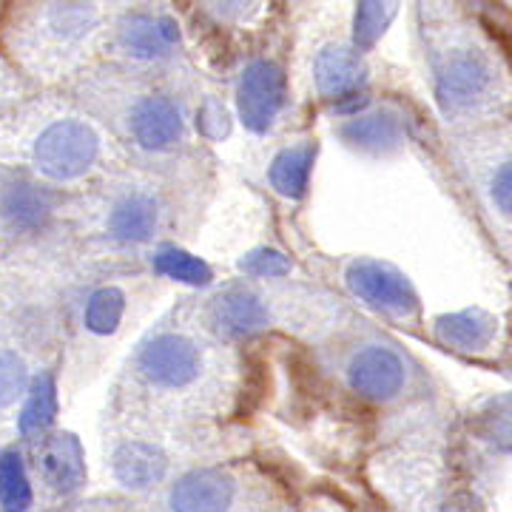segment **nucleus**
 <instances>
[{
	"instance_id": "1",
	"label": "nucleus",
	"mask_w": 512,
	"mask_h": 512,
	"mask_svg": "<svg viewBox=\"0 0 512 512\" xmlns=\"http://www.w3.org/2000/svg\"><path fill=\"white\" fill-rule=\"evenodd\" d=\"M97 134L80 120H60L49 126L35 146V163L52 180H74L97 160Z\"/></svg>"
},
{
	"instance_id": "2",
	"label": "nucleus",
	"mask_w": 512,
	"mask_h": 512,
	"mask_svg": "<svg viewBox=\"0 0 512 512\" xmlns=\"http://www.w3.org/2000/svg\"><path fill=\"white\" fill-rule=\"evenodd\" d=\"M285 103V74L276 63L256 60L239 77V117L256 134L268 131Z\"/></svg>"
},
{
	"instance_id": "3",
	"label": "nucleus",
	"mask_w": 512,
	"mask_h": 512,
	"mask_svg": "<svg viewBox=\"0 0 512 512\" xmlns=\"http://www.w3.org/2000/svg\"><path fill=\"white\" fill-rule=\"evenodd\" d=\"M490 83H493V69L487 57L478 55L476 49H461L441 63L436 94L444 111L470 109L476 100L487 94Z\"/></svg>"
},
{
	"instance_id": "4",
	"label": "nucleus",
	"mask_w": 512,
	"mask_h": 512,
	"mask_svg": "<svg viewBox=\"0 0 512 512\" xmlns=\"http://www.w3.org/2000/svg\"><path fill=\"white\" fill-rule=\"evenodd\" d=\"M348 285L356 296H362L376 308L393 313L416 311V293L410 282L384 262H373V259L353 262L348 268Z\"/></svg>"
},
{
	"instance_id": "5",
	"label": "nucleus",
	"mask_w": 512,
	"mask_h": 512,
	"mask_svg": "<svg viewBox=\"0 0 512 512\" xmlns=\"http://www.w3.org/2000/svg\"><path fill=\"white\" fill-rule=\"evenodd\" d=\"M140 367L154 384L183 387L200 373V353L194 348V342L165 333L154 342H148V348L140 353Z\"/></svg>"
},
{
	"instance_id": "6",
	"label": "nucleus",
	"mask_w": 512,
	"mask_h": 512,
	"mask_svg": "<svg viewBox=\"0 0 512 512\" xmlns=\"http://www.w3.org/2000/svg\"><path fill=\"white\" fill-rule=\"evenodd\" d=\"M350 384L367 399H393L404 384L402 359L384 348H367L350 362Z\"/></svg>"
},
{
	"instance_id": "7",
	"label": "nucleus",
	"mask_w": 512,
	"mask_h": 512,
	"mask_svg": "<svg viewBox=\"0 0 512 512\" xmlns=\"http://www.w3.org/2000/svg\"><path fill=\"white\" fill-rule=\"evenodd\" d=\"M211 325L228 339H242L268 325V308L248 288H228L211 305Z\"/></svg>"
},
{
	"instance_id": "8",
	"label": "nucleus",
	"mask_w": 512,
	"mask_h": 512,
	"mask_svg": "<svg viewBox=\"0 0 512 512\" xmlns=\"http://www.w3.org/2000/svg\"><path fill=\"white\" fill-rule=\"evenodd\" d=\"M234 498L231 478L217 470H194L183 476L171 490L174 512H225Z\"/></svg>"
},
{
	"instance_id": "9",
	"label": "nucleus",
	"mask_w": 512,
	"mask_h": 512,
	"mask_svg": "<svg viewBox=\"0 0 512 512\" xmlns=\"http://www.w3.org/2000/svg\"><path fill=\"white\" fill-rule=\"evenodd\" d=\"M37 467L57 493H74L86 484L83 447L72 433H60V436L43 441V447L37 453Z\"/></svg>"
},
{
	"instance_id": "10",
	"label": "nucleus",
	"mask_w": 512,
	"mask_h": 512,
	"mask_svg": "<svg viewBox=\"0 0 512 512\" xmlns=\"http://www.w3.org/2000/svg\"><path fill=\"white\" fill-rule=\"evenodd\" d=\"M131 128L140 146L168 148L171 143H177L183 131V120L168 97H146L137 103V109L131 114Z\"/></svg>"
},
{
	"instance_id": "11",
	"label": "nucleus",
	"mask_w": 512,
	"mask_h": 512,
	"mask_svg": "<svg viewBox=\"0 0 512 512\" xmlns=\"http://www.w3.org/2000/svg\"><path fill=\"white\" fill-rule=\"evenodd\" d=\"M316 86L325 97H342L362 86L365 80V63L356 52L345 46H328L316 57Z\"/></svg>"
},
{
	"instance_id": "12",
	"label": "nucleus",
	"mask_w": 512,
	"mask_h": 512,
	"mask_svg": "<svg viewBox=\"0 0 512 512\" xmlns=\"http://www.w3.org/2000/svg\"><path fill=\"white\" fill-rule=\"evenodd\" d=\"M165 467L168 461L163 450H157L154 444L131 441L114 453V476L131 490H146L151 484H157L165 476Z\"/></svg>"
},
{
	"instance_id": "13",
	"label": "nucleus",
	"mask_w": 512,
	"mask_h": 512,
	"mask_svg": "<svg viewBox=\"0 0 512 512\" xmlns=\"http://www.w3.org/2000/svg\"><path fill=\"white\" fill-rule=\"evenodd\" d=\"M180 40V29L171 18H151V15H131L123 26V43L131 55L163 57Z\"/></svg>"
},
{
	"instance_id": "14",
	"label": "nucleus",
	"mask_w": 512,
	"mask_h": 512,
	"mask_svg": "<svg viewBox=\"0 0 512 512\" xmlns=\"http://www.w3.org/2000/svg\"><path fill=\"white\" fill-rule=\"evenodd\" d=\"M495 316L487 311H461L447 313L436 319V333L444 345H453L458 350H478L484 345H490V339L495 336Z\"/></svg>"
},
{
	"instance_id": "15",
	"label": "nucleus",
	"mask_w": 512,
	"mask_h": 512,
	"mask_svg": "<svg viewBox=\"0 0 512 512\" xmlns=\"http://www.w3.org/2000/svg\"><path fill=\"white\" fill-rule=\"evenodd\" d=\"M52 202L49 197L32 183L9 185L6 197H3V214L20 231H35L43 222L49 220Z\"/></svg>"
},
{
	"instance_id": "16",
	"label": "nucleus",
	"mask_w": 512,
	"mask_h": 512,
	"mask_svg": "<svg viewBox=\"0 0 512 512\" xmlns=\"http://www.w3.org/2000/svg\"><path fill=\"white\" fill-rule=\"evenodd\" d=\"M109 228L123 242H146L157 228V205L148 197H126L111 211Z\"/></svg>"
},
{
	"instance_id": "17",
	"label": "nucleus",
	"mask_w": 512,
	"mask_h": 512,
	"mask_svg": "<svg viewBox=\"0 0 512 512\" xmlns=\"http://www.w3.org/2000/svg\"><path fill=\"white\" fill-rule=\"evenodd\" d=\"M316 157L313 146H296L282 151L271 165V183L282 194V197H302L308 188V177H311V165Z\"/></svg>"
},
{
	"instance_id": "18",
	"label": "nucleus",
	"mask_w": 512,
	"mask_h": 512,
	"mask_svg": "<svg viewBox=\"0 0 512 512\" xmlns=\"http://www.w3.org/2000/svg\"><path fill=\"white\" fill-rule=\"evenodd\" d=\"M399 123L390 114H370V117H356L342 126V137L353 146L367 148V151H384L399 143Z\"/></svg>"
},
{
	"instance_id": "19",
	"label": "nucleus",
	"mask_w": 512,
	"mask_h": 512,
	"mask_svg": "<svg viewBox=\"0 0 512 512\" xmlns=\"http://www.w3.org/2000/svg\"><path fill=\"white\" fill-rule=\"evenodd\" d=\"M57 416V387L55 379L49 373L37 376L29 390V399L23 404L20 413V433L32 436V433H43Z\"/></svg>"
},
{
	"instance_id": "20",
	"label": "nucleus",
	"mask_w": 512,
	"mask_h": 512,
	"mask_svg": "<svg viewBox=\"0 0 512 512\" xmlns=\"http://www.w3.org/2000/svg\"><path fill=\"white\" fill-rule=\"evenodd\" d=\"M0 501L6 512H23L32 504V487L18 453H0Z\"/></svg>"
},
{
	"instance_id": "21",
	"label": "nucleus",
	"mask_w": 512,
	"mask_h": 512,
	"mask_svg": "<svg viewBox=\"0 0 512 512\" xmlns=\"http://www.w3.org/2000/svg\"><path fill=\"white\" fill-rule=\"evenodd\" d=\"M154 265L157 271L168 279H177V282H188V285H208L211 282V268L197 259V256L185 254L174 245H165L154 256Z\"/></svg>"
},
{
	"instance_id": "22",
	"label": "nucleus",
	"mask_w": 512,
	"mask_h": 512,
	"mask_svg": "<svg viewBox=\"0 0 512 512\" xmlns=\"http://www.w3.org/2000/svg\"><path fill=\"white\" fill-rule=\"evenodd\" d=\"M396 18V3H359L356 9V23H353V40L359 49H370L384 29L390 26V20Z\"/></svg>"
},
{
	"instance_id": "23",
	"label": "nucleus",
	"mask_w": 512,
	"mask_h": 512,
	"mask_svg": "<svg viewBox=\"0 0 512 512\" xmlns=\"http://www.w3.org/2000/svg\"><path fill=\"white\" fill-rule=\"evenodd\" d=\"M123 308H126V296L117 288H100L89 299L86 308V325L94 333H111L123 319Z\"/></svg>"
},
{
	"instance_id": "24",
	"label": "nucleus",
	"mask_w": 512,
	"mask_h": 512,
	"mask_svg": "<svg viewBox=\"0 0 512 512\" xmlns=\"http://www.w3.org/2000/svg\"><path fill=\"white\" fill-rule=\"evenodd\" d=\"M52 26L57 29V35L63 37H77L83 32H89V26L94 23V9L92 6H83V3H60L52 9Z\"/></svg>"
},
{
	"instance_id": "25",
	"label": "nucleus",
	"mask_w": 512,
	"mask_h": 512,
	"mask_svg": "<svg viewBox=\"0 0 512 512\" xmlns=\"http://www.w3.org/2000/svg\"><path fill=\"white\" fill-rule=\"evenodd\" d=\"M26 384V365L18 353L0 350V407L18 399V393Z\"/></svg>"
},
{
	"instance_id": "26",
	"label": "nucleus",
	"mask_w": 512,
	"mask_h": 512,
	"mask_svg": "<svg viewBox=\"0 0 512 512\" xmlns=\"http://www.w3.org/2000/svg\"><path fill=\"white\" fill-rule=\"evenodd\" d=\"M239 268L251 276H285L291 271V262L274 248H256L248 256H242Z\"/></svg>"
},
{
	"instance_id": "27",
	"label": "nucleus",
	"mask_w": 512,
	"mask_h": 512,
	"mask_svg": "<svg viewBox=\"0 0 512 512\" xmlns=\"http://www.w3.org/2000/svg\"><path fill=\"white\" fill-rule=\"evenodd\" d=\"M197 126L211 140H220V137L228 134V114H225V109L217 100H205V106L200 109V117H197Z\"/></svg>"
},
{
	"instance_id": "28",
	"label": "nucleus",
	"mask_w": 512,
	"mask_h": 512,
	"mask_svg": "<svg viewBox=\"0 0 512 512\" xmlns=\"http://www.w3.org/2000/svg\"><path fill=\"white\" fill-rule=\"evenodd\" d=\"M493 200L495 205L512 217V160L504 163L493 177Z\"/></svg>"
}]
</instances>
